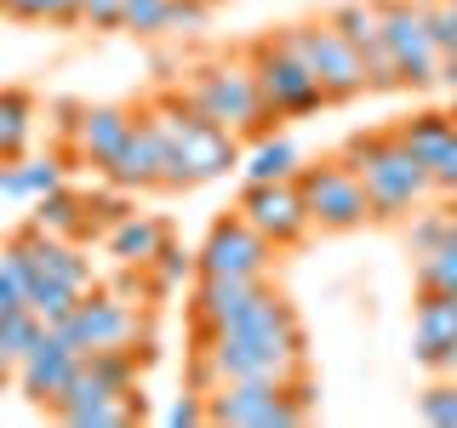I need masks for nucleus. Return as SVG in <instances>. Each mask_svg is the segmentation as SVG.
Returning <instances> with one entry per match:
<instances>
[{"label":"nucleus","instance_id":"obj_23","mask_svg":"<svg viewBox=\"0 0 457 428\" xmlns=\"http://www.w3.org/2000/svg\"><path fill=\"white\" fill-rule=\"evenodd\" d=\"M246 183H286L303 171V160H297V143L292 137H257V149L246 154Z\"/></svg>","mask_w":457,"mask_h":428},{"label":"nucleus","instance_id":"obj_24","mask_svg":"<svg viewBox=\"0 0 457 428\" xmlns=\"http://www.w3.org/2000/svg\"><path fill=\"white\" fill-rule=\"evenodd\" d=\"M137 417H143V394L126 389V394H109V399H86V406L63 411L57 423H69V428H120V423H137Z\"/></svg>","mask_w":457,"mask_h":428},{"label":"nucleus","instance_id":"obj_41","mask_svg":"<svg viewBox=\"0 0 457 428\" xmlns=\"http://www.w3.org/2000/svg\"><path fill=\"white\" fill-rule=\"evenodd\" d=\"M435 297H446V303H452V309H457V292H435Z\"/></svg>","mask_w":457,"mask_h":428},{"label":"nucleus","instance_id":"obj_16","mask_svg":"<svg viewBox=\"0 0 457 428\" xmlns=\"http://www.w3.org/2000/svg\"><path fill=\"white\" fill-rule=\"evenodd\" d=\"M143 109H126V103H80L75 109V154L80 160H92L97 171H104L114 154H120V143L137 132Z\"/></svg>","mask_w":457,"mask_h":428},{"label":"nucleus","instance_id":"obj_33","mask_svg":"<svg viewBox=\"0 0 457 428\" xmlns=\"http://www.w3.org/2000/svg\"><path fill=\"white\" fill-rule=\"evenodd\" d=\"M149 268H154V285H161V292H166V285H178V280H183V275H189V268H195V257H189V251H178V246H171V240H166V251L154 257Z\"/></svg>","mask_w":457,"mask_h":428},{"label":"nucleus","instance_id":"obj_28","mask_svg":"<svg viewBox=\"0 0 457 428\" xmlns=\"http://www.w3.org/2000/svg\"><path fill=\"white\" fill-rule=\"evenodd\" d=\"M418 292H457V246L418 251Z\"/></svg>","mask_w":457,"mask_h":428},{"label":"nucleus","instance_id":"obj_18","mask_svg":"<svg viewBox=\"0 0 457 428\" xmlns=\"http://www.w3.org/2000/svg\"><path fill=\"white\" fill-rule=\"evenodd\" d=\"M166 223L161 218H137V211H126L120 223L109 228V251L120 257V268H149L154 257L166 251Z\"/></svg>","mask_w":457,"mask_h":428},{"label":"nucleus","instance_id":"obj_17","mask_svg":"<svg viewBox=\"0 0 457 428\" xmlns=\"http://www.w3.org/2000/svg\"><path fill=\"white\" fill-rule=\"evenodd\" d=\"M166 154H171V143L154 132L149 120H137V132L120 143V154L104 166V177L114 183V189H166Z\"/></svg>","mask_w":457,"mask_h":428},{"label":"nucleus","instance_id":"obj_1","mask_svg":"<svg viewBox=\"0 0 457 428\" xmlns=\"http://www.w3.org/2000/svg\"><path fill=\"white\" fill-rule=\"evenodd\" d=\"M303 377H309V337L297 309L275 285L235 325L195 337L189 389L200 394H212L218 383H303Z\"/></svg>","mask_w":457,"mask_h":428},{"label":"nucleus","instance_id":"obj_2","mask_svg":"<svg viewBox=\"0 0 457 428\" xmlns=\"http://www.w3.org/2000/svg\"><path fill=\"white\" fill-rule=\"evenodd\" d=\"M143 120L154 126L171 154H166V189H195L206 177H223L228 166H240V137L212 126L189 97H154L143 109Z\"/></svg>","mask_w":457,"mask_h":428},{"label":"nucleus","instance_id":"obj_25","mask_svg":"<svg viewBox=\"0 0 457 428\" xmlns=\"http://www.w3.org/2000/svg\"><path fill=\"white\" fill-rule=\"evenodd\" d=\"M395 132L406 137V149L428 166V160H435V154L457 137V114H411V120H400V126H395Z\"/></svg>","mask_w":457,"mask_h":428},{"label":"nucleus","instance_id":"obj_4","mask_svg":"<svg viewBox=\"0 0 457 428\" xmlns=\"http://www.w3.org/2000/svg\"><path fill=\"white\" fill-rule=\"evenodd\" d=\"M189 103L206 114L212 126L235 137H257L269 126V109H263V92H257V75L246 57H218V63H200L195 80H189Z\"/></svg>","mask_w":457,"mask_h":428},{"label":"nucleus","instance_id":"obj_21","mask_svg":"<svg viewBox=\"0 0 457 428\" xmlns=\"http://www.w3.org/2000/svg\"><path fill=\"white\" fill-rule=\"evenodd\" d=\"M0 183H6V194H18V200H40V194L63 189V160H57V154L6 160V166H0Z\"/></svg>","mask_w":457,"mask_h":428},{"label":"nucleus","instance_id":"obj_11","mask_svg":"<svg viewBox=\"0 0 457 428\" xmlns=\"http://www.w3.org/2000/svg\"><path fill=\"white\" fill-rule=\"evenodd\" d=\"M275 263V240H263L246 218H223L212 223L206 246L195 251V275H269Z\"/></svg>","mask_w":457,"mask_h":428},{"label":"nucleus","instance_id":"obj_30","mask_svg":"<svg viewBox=\"0 0 457 428\" xmlns=\"http://www.w3.org/2000/svg\"><path fill=\"white\" fill-rule=\"evenodd\" d=\"M166 12H171V0H126L120 29H126V35L154 40V35H166Z\"/></svg>","mask_w":457,"mask_h":428},{"label":"nucleus","instance_id":"obj_7","mask_svg":"<svg viewBox=\"0 0 457 428\" xmlns=\"http://www.w3.org/2000/svg\"><path fill=\"white\" fill-rule=\"evenodd\" d=\"M246 63H252V75H257V92H263L269 120H303V114L326 109V86L280 46V35L252 40V46H246Z\"/></svg>","mask_w":457,"mask_h":428},{"label":"nucleus","instance_id":"obj_22","mask_svg":"<svg viewBox=\"0 0 457 428\" xmlns=\"http://www.w3.org/2000/svg\"><path fill=\"white\" fill-rule=\"evenodd\" d=\"M29 137H35V97L6 86L0 92V160H23Z\"/></svg>","mask_w":457,"mask_h":428},{"label":"nucleus","instance_id":"obj_34","mask_svg":"<svg viewBox=\"0 0 457 428\" xmlns=\"http://www.w3.org/2000/svg\"><path fill=\"white\" fill-rule=\"evenodd\" d=\"M166 423H171V428H189V423H206V394H200V389H183V399H171Z\"/></svg>","mask_w":457,"mask_h":428},{"label":"nucleus","instance_id":"obj_29","mask_svg":"<svg viewBox=\"0 0 457 428\" xmlns=\"http://www.w3.org/2000/svg\"><path fill=\"white\" fill-rule=\"evenodd\" d=\"M452 223H457V211H411V228H406V240H411V251H435V246H446L452 240Z\"/></svg>","mask_w":457,"mask_h":428},{"label":"nucleus","instance_id":"obj_40","mask_svg":"<svg viewBox=\"0 0 457 428\" xmlns=\"http://www.w3.org/2000/svg\"><path fill=\"white\" fill-rule=\"evenodd\" d=\"M12 371H18V360H12V354H6V349H0V383H6V377H12Z\"/></svg>","mask_w":457,"mask_h":428},{"label":"nucleus","instance_id":"obj_38","mask_svg":"<svg viewBox=\"0 0 457 428\" xmlns=\"http://www.w3.org/2000/svg\"><path fill=\"white\" fill-rule=\"evenodd\" d=\"M435 371H446V377H457V337L446 342V349L435 354Z\"/></svg>","mask_w":457,"mask_h":428},{"label":"nucleus","instance_id":"obj_43","mask_svg":"<svg viewBox=\"0 0 457 428\" xmlns=\"http://www.w3.org/2000/svg\"><path fill=\"white\" fill-rule=\"evenodd\" d=\"M200 6H223V0H200Z\"/></svg>","mask_w":457,"mask_h":428},{"label":"nucleus","instance_id":"obj_5","mask_svg":"<svg viewBox=\"0 0 457 428\" xmlns=\"http://www.w3.org/2000/svg\"><path fill=\"white\" fill-rule=\"evenodd\" d=\"M280 46L309 69L314 80L326 86V103H354V97L371 92L366 80V57L343 40V29L332 18H314V23H292V29H275Z\"/></svg>","mask_w":457,"mask_h":428},{"label":"nucleus","instance_id":"obj_20","mask_svg":"<svg viewBox=\"0 0 457 428\" xmlns=\"http://www.w3.org/2000/svg\"><path fill=\"white\" fill-rule=\"evenodd\" d=\"M452 337H457V309L446 303V297L423 292L418 320H411V349H418V360H423V366H435V354L446 349Z\"/></svg>","mask_w":457,"mask_h":428},{"label":"nucleus","instance_id":"obj_42","mask_svg":"<svg viewBox=\"0 0 457 428\" xmlns=\"http://www.w3.org/2000/svg\"><path fill=\"white\" fill-rule=\"evenodd\" d=\"M446 246H457V223H452V240H446Z\"/></svg>","mask_w":457,"mask_h":428},{"label":"nucleus","instance_id":"obj_35","mask_svg":"<svg viewBox=\"0 0 457 428\" xmlns=\"http://www.w3.org/2000/svg\"><path fill=\"white\" fill-rule=\"evenodd\" d=\"M428 177H435V189H440V194H457V137L435 154V160H428Z\"/></svg>","mask_w":457,"mask_h":428},{"label":"nucleus","instance_id":"obj_6","mask_svg":"<svg viewBox=\"0 0 457 428\" xmlns=\"http://www.w3.org/2000/svg\"><path fill=\"white\" fill-rule=\"evenodd\" d=\"M314 394L309 377L303 383H218L206 394V423H228V428H292L309 423Z\"/></svg>","mask_w":457,"mask_h":428},{"label":"nucleus","instance_id":"obj_3","mask_svg":"<svg viewBox=\"0 0 457 428\" xmlns=\"http://www.w3.org/2000/svg\"><path fill=\"white\" fill-rule=\"evenodd\" d=\"M343 160L361 171V183H366L371 206H378V218H389V223L411 218V211L435 194L428 166L406 149V137H400V132H361V137H349Z\"/></svg>","mask_w":457,"mask_h":428},{"label":"nucleus","instance_id":"obj_31","mask_svg":"<svg viewBox=\"0 0 457 428\" xmlns=\"http://www.w3.org/2000/svg\"><path fill=\"white\" fill-rule=\"evenodd\" d=\"M418 417L435 423V428H457V377L435 383V389L418 394Z\"/></svg>","mask_w":457,"mask_h":428},{"label":"nucleus","instance_id":"obj_36","mask_svg":"<svg viewBox=\"0 0 457 428\" xmlns=\"http://www.w3.org/2000/svg\"><path fill=\"white\" fill-rule=\"evenodd\" d=\"M120 12H126V0H86L80 23L86 29H120Z\"/></svg>","mask_w":457,"mask_h":428},{"label":"nucleus","instance_id":"obj_15","mask_svg":"<svg viewBox=\"0 0 457 428\" xmlns=\"http://www.w3.org/2000/svg\"><path fill=\"white\" fill-rule=\"evenodd\" d=\"M263 292H269V280H257V275H200V280H195V303H189V314H195V337L235 325Z\"/></svg>","mask_w":457,"mask_h":428},{"label":"nucleus","instance_id":"obj_12","mask_svg":"<svg viewBox=\"0 0 457 428\" xmlns=\"http://www.w3.org/2000/svg\"><path fill=\"white\" fill-rule=\"evenodd\" d=\"M86 354H92V349H80V342L69 337L63 325H46L40 349L18 366V389L35 399V406H46V411H52L57 399H63V389L75 383V371L86 366Z\"/></svg>","mask_w":457,"mask_h":428},{"label":"nucleus","instance_id":"obj_44","mask_svg":"<svg viewBox=\"0 0 457 428\" xmlns=\"http://www.w3.org/2000/svg\"><path fill=\"white\" fill-rule=\"evenodd\" d=\"M452 6H457V0H452Z\"/></svg>","mask_w":457,"mask_h":428},{"label":"nucleus","instance_id":"obj_39","mask_svg":"<svg viewBox=\"0 0 457 428\" xmlns=\"http://www.w3.org/2000/svg\"><path fill=\"white\" fill-rule=\"evenodd\" d=\"M440 86H452V92H457V52L440 57Z\"/></svg>","mask_w":457,"mask_h":428},{"label":"nucleus","instance_id":"obj_13","mask_svg":"<svg viewBox=\"0 0 457 428\" xmlns=\"http://www.w3.org/2000/svg\"><path fill=\"white\" fill-rule=\"evenodd\" d=\"M57 325H63L80 349H132V342L143 337L137 309L126 303L120 292H86L80 309L69 314V320H57Z\"/></svg>","mask_w":457,"mask_h":428},{"label":"nucleus","instance_id":"obj_26","mask_svg":"<svg viewBox=\"0 0 457 428\" xmlns=\"http://www.w3.org/2000/svg\"><path fill=\"white\" fill-rule=\"evenodd\" d=\"M80 297H86V292H75L69 280H52V275H35V280H29V309H35L46 325L69 320V314L80 309Z\"/></svg>","mask_w":457,"mask_h":428},{"label":"nucleus","instance_id":"obj_27","mask_svg":"<svg viewBox=\"0 0 457 428\" xmlns=\"http://www.w3.org/2000/svg\"><path fill=\"white\" fill-rule=\"evenodd\" d=\"M40 337H46V320H40L35 309H12V314H0V349H6L18 366L40 349Z\"/></svg>","mask_w":457,"mask_h":428},{"label":"nucleus","instance_id":"obj_19","mask_svg":"<svg viewBox=\"0 0 457 428\" xmlns=\"http://www.w3.org/2000/svg\"><path fill=\"white\" fill-rule=\"evenodd\" d=\"M29 223L57 235V240H80V235H92V206H86L80 194H69V189H52V194L35 200V218Z\"/></svg>","mask_w":457,"mask_h":428},{"label":"nucleus","instance_id":"obj_32","mask_svg":"<svg viewBox=\"0 0 457 428\" xmlns=\"http://www.w3.org/2000/svg\"><path fill=\"white\" fill-rule=\"evenodd\" d=\"M212 18V6H200V0H171L166 12V35H200Z\"/></svg>","mask_w":457,"mask_h":428},{"label":"nucleus","instance_id":"obj_9","mask_svg":"<svg viewBox=\"0 0 457 428\" xmlns=\"http://www.w3.org/2000/svg\"><path fill=\"white\" fill-rule=\"evenodd\" d=\"M378 12H383V40H389V52H395L400 80H406L411 92L440 86V46H435V35H428L423 6L418 0H378Z\"/></svg>","mask_w":457,"mask_h":428},{"label":"nucleus","instance_id":"obj_8","mask_svg":"<svg viewBox=\"0 0 457 428\" xmlns=\"http://www.w3.org/2000/svg\"><path fill=\"white\" fill-rule=\"evenodd\" d=\"M297 189H303V200H309L314 228H326V235H349V228H361V223L378 218L361 171L343 160V154H337V160H320V166H303V171H297Z\"/></svg>","mask_w":457,"mask_h":428},{"label":"nucleus","instance_id":"obj_37","mask_svg":"<svg viewBox=\"0 0 457 428\" xmlns=\"http://www.w3.org/2000/svg\"><path fill=\"white\" fill-rule=\"evenodd\" d=\"M80 6H86V0H52L46 23H80Z\"/></svg>","mask_w":457,"mask_h":428},{"label":"nucleus","instance_id":"obj_14","mask_svg":"<svg viewBox=\"0 0 457 428\" xmlns=\"http://www.w3.org/2000/svg\"><path fill=\"white\" fill-rule=\"evenodd\" d=\"M332 23L343 29V40H349L354 52L366 57V80H371V92H400V69H395V52H389V40H383V12H378V0H343V6L332 12Z\"/></svg>","mask_w":457,"mask_h":428},{"label":"nucleus","instance_id":"obj_10","mask_svg":"<svg viewBox=\"0 0 457 428\" xmlns=\"http://www.w3.org/2000/svg\"><path fill=\"white\" fill-rule=\"evenodd\" d=\"M240 218H246L263 240H275V251L297 246V240L314 228L297 177H286V183H246V194H240Z\"/></svg>","mask_w":457,"mask_h":428}]
</instances>
